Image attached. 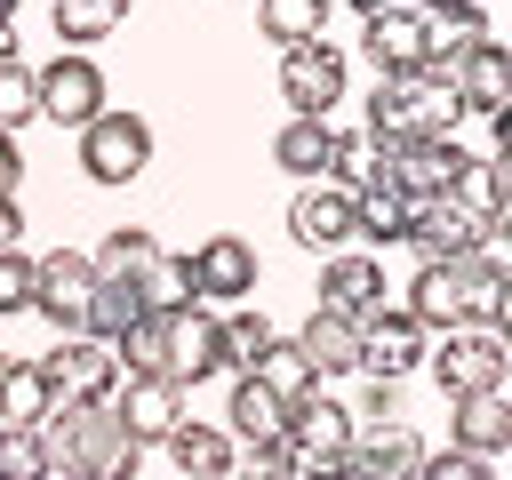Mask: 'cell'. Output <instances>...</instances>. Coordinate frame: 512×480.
<instances>
[{"instance_id": "1", "label": "cell", "mask_w": 512, "mask_h": 480, "mask_svg": "<svg viewBox=\"0 0 512 480\" xmlns=\"http://www.w3.org/2000/svg\"><path fill=\"white\" fill-rule=\"evenodd\" d=\"M40 448H48V472H88V480H136L144 472V448L120 432L112 400H96V408L56 400L40 416Z\"/></svg>"}, {"instance_id": "2", "label": "cell", "mask_w": 512, "mask_h": 480, "mask_svg": "<svg viewBox=\"0 0 512 480\" xmlns=\"http://www.w3.org/2000/svg\"><path fill=\"white\" fill-rule=\"evenodd\" d=\"M464 104L448 88V72H400V80H376L368 96V136H392V144H424V136H456Z\"/></svg>"}, {"instance_id": "3", "label": "cell", "mask_w": 512, "mask_h": 480, "mask_svg": "<svg viewBox=\"0 0 512 480\" xmlns=\"http://www.w3.org/2000/svg\"><path fill=\"white\" fill-rule=\"evenodd\" d=\"M80 168H88V184H136L144 168H152V128L136 120V112H96L88 128H80Z\"/></svg>"}, {"instance_id": "4", "label": "cell", "mask_w": 512, "mask_h": 480, "mask_svg": "<svg viewBox=\"0 0 512 480\" xmlns=\"http://www.w3.org/2000/svg\"><path fill=\"white\" fill-rule=\"evenodd\" d=\"M32 88H40V120H56V128H72V136L104 112V72H96V56H80V48H56V56L32 72Z\"/></svg>"}, {"instance_id": "5", "label": "cell", "mask_w": 512, "mask_h": 480, "mask_svg": "<svg viewBox=\"0 0 512 480\" xmlns=\"http://www.w3.org/2000/svg\"><path fill=\"white\" fill-rule=\"evenodd\" d=\"M432 360V376H440V392L448 400H464V392H504V328H448V344L440 352H424Z\"/></svg>"}, {"instance_id": "6", "label": "cell", "mask_w": 512, "mask_h": 480, "mask_svg": "<svg viewBox=\"0 0 512 480\" xmlns=\"http://www.w3.org/2000/svg\"><path fill=\"white\" fill-rule=\"evenodd\" d=\"M32 368L48 376L56 400H80V408H96V400L120 392V360H112V344H96V336H56V352H40Z\"/></svg>"}, {"instance_id": "7", "label": "cell", "mask_w": 512, "mask_h": 480, "mask_svg": "<svg viewBox=\"0 0 512 480\" xmlns=\"http://www.w3.org/2000/svg\"><path fill=\"white\" fill-rule=\"evenodd\" d=\"M280 96H288V120H328L344 104V48L328 40L280 48Z\"/></svg>"}, {"instance_id": "8", "label": "cell", "mask_w": 512, "mask_h": 480, "mask_svg": "<svg viewBox=\"0 0 512 480\" xmlns=\"http://www.w3.org/2000/svg\"><path fill=\"white\" fill-rule=\"evenodd\" d=\"M88 288H96V264L80 248H56V256H32V312L56 328V336H80V312H88Z\"/></svg>"}, {"instance_id": "9", "label": "cell", "mask_w": 512, "mask_h": 480, "mask_svg": "<svg viewBox=\"0 0 512 480\" xmlns=\"http://www.w3.org/2000/svg\"><path fill=\"white\" fill-rule=\"evenodd\" d=\"M184 264H192V304H240V296L256 288V272H264L240 232H208Z\"/></svg>"}, {"instance_id": "10", "label": "cell", "mask_w": 512, "mask_h": 480, "mask_svg": "<svg viewBox=\"0 0 512 480\" xmlns=\"http://www.w3.org/2000/svg\"><path fill=\"white\" fill-rule=\"evenodd\" d=\"M352 408H336V400H320V392H304L296 408H288V472L296 464H336V456H352Z\"/></svg>"}, {"instance_id": "11", "label": "cell", "mask_w": 512, "mask_h": 480, "mask_svg": "<svg viewBox=\"0 0 512 480\" xmlns=\"http://www.w3.org/2000/svg\"><path fill=\"white\" fill-rule=\"evenodd\" d=\"M288 240L296 248H312V256H336L344 240H352V192L344 184H296V200H288Z\"/></svg>"}, {"instance_id": "12", "label": "cell", "mask_w": 512, "mask_h": 480, "mask_svg": "<svg viewBox=\"0 0 512 480\" xmlns=\"http://www.w3.org/2000/svg\"><path fill=\"white\" fill-rule=\"evenodd\" d=\"M408 248H416V264H448V256H472L480 240H488V224H472L448 192L440 200H408V232H400Z\"/></svg>"}, {"instance_id": "13", "label": "cell", "mask_w": 512, "mask_h": 480, "mask_svg": "<svg viewBox=\"0 0 512 480\" xmlns=\"http://www.w3.org/2000/svg\"><path fill=\"white\" fill-rule=\"evenodd\" d=\"M112 416H120V432H128L136 448H160V440L184 424V392H176L168 376H120Z\"/></svg>"}, {"instance_id": "14", "label": "cell", "mask_w": 512, "mask_h": 480, "mask_svg": "<svg viewBox=\"0 0 512 480\" xmlns=\"http://www.w3.org/2000/svg\"><path fill=\"white\" fill-rule=\"evenodd\" d=\"M416 360H424V328H416L400 304H376V312L360 320V368H368L376 384H400Z\"/></svg>"}, {"instance_id": "15", "label": "cell", "mask_w": 512, "mask_h": 480, "mask_svg": "<svg viewBox=\"0 0 512 480\" xmlns=\"http://www.w3.org/2000/svg\"><path fill=\"white\" fill-rule=\"evenodd\" d=\"M384 304V264L368 248H336L320 256V312H344V320H368Z\"/></svg>"}, {"instance_id": "16", "label": "cell", "mask_w": 512, "mask_h": 480, "mask_svg": "<svg viewBox=\"0 0 512 480\" xmlns=\"http://www.w3.org/2000/svg\"><path fill=\"white\" fill-rule=\"evenodd\" d=\"M224 368V344H216V312L208 304H184V312H168V384L184 392V384H200V376H216Z\"/></svg>"}, {"instance_id": "17", "label": "cell", "mask_w": 512, "mask_h": 480, "mask_svg": "<svg viewBox=\"0 0 512 480\" xmlns=\"http://www.w3.org/2000/svg\"><path fill=\"white\" fill-rule=\"evenodd\" d=\"M360 56L376 64V80L424 72V8H392V16H360Z\"/></svg>"}, {"instance_id": "18", "label": "cell", "mask_w": 512, "mask_h": 480, "mask_svg": "<svg viewBox=\"0 0 512 480\" xmlns=\"http://www.w3.org/2000/svg\"><path fill=\"white\" fill-rule=\"evenodd\" d=\"M448 88H456V104L464 112H480V120H504V96H512V56H504V40L488 32L456 72H448Z\"/></svg>"}, {"instance_id": "19", "label": "cell", "mask_w": 512, "mask_h": 480, "mask_svg": "<svg viewBox=\"0 0 512 480\" xmlns=\"http://www.w3.org/2000/svg\"><path fill=\"white\" fill-rule=\"evenodd\" d=\"M464 160H472V152H464L456 136L400 144V152H392V192H400V200H440V192H448V176H456Z\"/></svg>"}, {"instance_id": "20", "label": "cell", "mask_w": 512, "mask_h": 480, "mask_svg": "<svg viewBox=\"0 0 512 480\" xmlns=\"http://www.w3.org/2000/svg\"><path fill=\"white\" fill-rule=\"evenodd\" d=\"M448 448L496 464V456L512 448V408H504V392H464V400H448Z\"/></svg>"}, {"instance_id": "21", "label": "cell", "mask_w": 512, "mask_h": 480, "mask_svg": "<svg viewBox=\"0 0 512 480\" xmlns=\"http://www.w3.org/2000/svg\"><path fill=\"white\" fill-rule=\"evenodd\" d=\"M400 312H408L424 336H432V328H464V256H448V264H416Z\"/></svg>"}, {"instance_id": "22", "label": "cell", "mask_w": 512, "mask_h": 480, "mask_svg": "<svg viewBox=\"0 0 512 480\" xmlns=\"http://www.w3.org/2000/svg\"><path fill=\"white\" fill-rule=\"evenodd\" d=\"M480 40H488V0L432 8V16H424V72H456V64H464Z\"/></svg>"}, {"instance_id": "23", "label": "cell", "mask_w": 512, "mask_h": 480, "mask_svg": "<svg viewBox=\"0 0 512 480\" xmlns=\"http://www.w3.org/2000/svg\"><path fill=\"white\" fill-rule=\"evenodd\" d=\"M288 344L304 352L312 376H344V368H360V320H344V312H312Z\"/></svg>"}, {"instance_id": "24", "label": "cell", "mask_w": 512, "mask_h": 480, "mask_svg": "<svg viewBox=\"0 0 512 480\" xmlns=\"http://www.w3.org/2000/svg\"><path fill=\"white\" fill-rule=\"evenodd\" d=\"M352 456H360L376 480H416V464H424V440H416V424H408V416H384V424L352 432Z\"/></svg>"}, {"instance_id": "25", "label": "cell", "mask_w": 512, "mask_h": 480, "mask_svg": "<svg viewBox=\"0 0 512 480\" xmlns=\"http://www.w3.org/2000/svg\"><path fill=\"white\" fill-rule=\"evenodd\" d=\"M336 136H344L336 120H288V128L272 136V160H280L296 184H320V176L336 168Z\"/></svg>"}, {"instance_id": "26", "label": "cell", "mask_w": 512, "mask_h": 480, "mask_svg": "<svg viewBox=\"0 0 512 480\" xmlns=\"http://www.w3.org/2000/svg\"><path fill=\"white\" fill-rule=\"evenodd\" d=\"M160 448L176 456L184 480H224V464H232V432H224V424H200V416H184Z\"/></svg>"}, {"instance_id": "27", "label": "cell", "mask_w": 512, "mask_h": 480, "mask_svg": "<svg viewBox=\"0 0 512 480\" xmlns=\"http://www.w3.org/2000/svg\"><path fill=\"white\" fill-rule=\"evenodd\" d=\"M328 8L336 0H256V32L272 48H312V40H328Z\"/></svg>"}, {"instance_id": "28", "label": "cell", "mask_w": 512, "mask_h": 480, "mask_svg": "<svg viewBox=\"0 0 512 480\" xmlns=\"http://www.w3.org/2000/svg\"><path fill=\"white\" fill-rule=\"evenodd\" d=\"M448 200L472 216V224H504V160H464L456 176H448Z\"/></svg>"}, {"instance_id": "29", "label": "cell", "mask_w": 512, "mask_h": 480, "mask_svg": "<svg viewBox=\"0 0 512 480\" xmlns=\"http://www.w3.org/2000/svg\"><path fill=\"white\" fill-rule=\"evenodd\" d=\"M136 320H144L136 288H128V280H96V288H88V312H80V336H96V344H120Z\"/></svg>"}, {"instance_id": "30", "label": "cell", "mask_w": 512, "mask_h": 480, "mask_svg": "<svg viewBox=\"0 0 512 480\" xmlns=\"http://www.w3.org/2000/svg\"><path fill=\"white\" fill-rule=\"evenodd\" d=\"M224 416H232V440H280V432H288V400L264 392L256 376L232 384V408H224Z\"/></svg>"}, {"instance_id": "31", "label": "cell", "mask_w": 512, "mask_h": 480, "mask_svg": "<svg viewBox=\"0 0 512 480\" xmlns=\"http://www.w3.org/2000/svg\"><path fill=\"white\" fill-rule=\"evenodd\" d=\"M120 24H128V0H56V40L80 48V56H88L96 40H112Z\"/></svg>"}, {"instance_id": "32", "label": "cell", "mask_w": 512, "mask_h": 480, "mask_svg": "<svg viewBox=\"0 0 512 480\" xmlns=\"http://www.w3.org/2000/svg\"><path fill=\"white\" fill-rule=\"evenodd\" d=\"M400 232H408V200H400L392 184H368V192H352V240L400 248Z\"/></svg>"}, {"instance_id": "33", "label": "cell", "mask_w": 512, "mask_h": 480, "mask_svg": "<svg viewBox=\"0 0 512 480\" xmlns=\"http://www.w3.org/2000/svg\"><path fill=\"white\" fill-rule=\"evenodd\" d=\"M216 344H224V368H232V376H256V360H264L280 336H272L264 312H216Z\"/></svg>"}, {"instance_id": "34", "label": "cell", "mask_w": 512, "mask_h": 480, "mask_svg": "<svg viewBox=\"0 0 512 480\" xmlns=\"http://www.w3.org/2000/svg\"><path fill=\"white\" fill-rule=\"evenodd\" d=\"M152 256H160V240H152L144 224H112V232L96 240V256H88V264H96V280H136Z\"/></svg>"}, {"instance_id": "35", "label": "cell", "mask_w": 512, "mask_h": 480, "mask_svg": "<svg viewBox=\"0 0 512 480\" xmlns=\"http://www.w3.org/2000/svg\"><path fill=\"white\" fill-rule=\"evenodd\" d=\"M128 288H136V304H144V312H184V304H192V264L160 248V256H152Z\"/></svg>"}, {"instance_id": "36", "label": "cell", "mask_w": 512, "mask_h": 480, "mask_svg": "<svg viewBox=\"0 0 512 480\" xmlns=\"http://www.w3.org/2000/svg\"><path fill=\"white\" fill-rule=\"evenodd\" d=\"M48 408H56L48 376H40L32 360H8V376H0V424H32V432H40Z\"/></svg>"}, {"instance_id": "37", "label": "cell", "mask_w": 512, "mask_h": 480, "mask_svg": "<svg viewBox=\"0 0 512 480\" xmlns=\"http://www.w3.org/2000/svg\"><path fill=\"white\" fill-rule=\"evenodd\" d=\"M112 360H120V376H160V368H168V312H144V320L112 344Z\"/></svg>"}, {"instance_id": "38", "label": "cell", "mask_w": 512, "mask_h": 480, "mask_svg": "<svg viewBox=\"0 0 512 480\" xmlns=\"http://www.w3.org/2000/svg\"><path fill=\"white\" fill-rule=\"evenodd\" d=\"M256 384H264V392H280V400L296 408V400H304V392H312L320 376H312V368H304V352H296V344L280 336V344H272V352L256 360Z\"/></svg>"}, {"instance_id": "39", "label": "cell", "mask_w": 512, "mask_h": 480, "mask_svg": "<svg viewBox=\"0 0 512 480\" xmlns=\"http://www.w3.org/2000/svg\"><path fill=\"white\" fill-rule=\"evenodd\" d=\"M32 120H40L32 64H24V56H8V64H0V136H16V128H32Z\"/></svg>"}, {"instance_id": "40", "label": "cell", "mask_w": 512, "mask_h": 480, "mask_svg": "<svg viewBox=\"0 0 512 480\" xmlns=\"http://www.w3.org/2000/svg\"><path fill=\"white\" fill-rule=\"evenodd\" d=\"M0 480H48V448L32 424H0Z\"/></svg>"}, {"instance_id": "41", "label": "cell", "mask_w": 512, "mask_h": 480, "mask_svg": "<svg viewBox=\"0 0 512 480\" xmlns=\"http://www.w3.org/2000/svg\"><path fill=\"white\" fill-rule=\"evenodd\" d=\"M224 480H288V440H240Z\"/></svg>"}, {"instance_id": "42", "label": "cell", "mask_w": 512, "mask_h": 480, "mask_svg": "<svg viewBox=\"0 0 512 480\" xmlns=\"http://www.w3.org/2000/svg\"><path fill=\"white\" fill-rule=\"evenodd\" d=\"M8 312H32V256L24 248H0V320Z\"/></svg>"}, {"instance_id": "43", "label": "cell", "mask_w": 512, "mask_h": 480, "mask_svg": "<svg viewBox=\"0 0 512 480\" xmlns=\"http://www.w3.org/2000/svg\"><path fill=\"white\" fill-rule=\"evenodd\" d=\"M416 480H496V464L488 456H464V448H424V464H416Z\"/></svg>"}, {"instance_id": "44", "label": "cell", "mask_w": 512, "mask_h": 480, "mask_svg": "<svg viewBox=\"0 0 512 480\" xmlns=\"http://www.w3.org/2000/svg\"><path fill=\"white\" fill-rule=\"evenodd\" d=\"M360 416H368V424L400 416V384H376V376H368V400H360Z\"/></svg>"}, {"instance_id": "45", "label": "cell", "mask_w": 512, "mask_h": 480, "mask_svg": "<svg viewBox=\"0 0 512 480\" xmlns=\"http://www.w3.org/2000/svg\"><path fill=\"white\" fill-rule=\"evenodd\" d=\"M24 240V208H16V192H0V248H16Z\"/></svg>"}, {"instance_id": "46", "label": "cell", "mask_w": 512, "mask_h": 480, "mask_svg": "<svg viewBox=\"0 0 512 480\" xmlns=\"http://www.w3.org/2000/svg\"><path fill=\"white\" fill-rule=\"evenodd\" d=\"M16 176H24V152H16V136H0V192H16Z\"/></svg>"}, {"instance_id": "47", "label": "cell", "mask_w": 512, "mask_h": 480, "mask_svg": "<svg viewBox=\"0 0 512 480\" xmlns=\"http://www.w3.org/2000/svg\"><path fill=\"white\" fill-rule=\"evenodd\" d=\"M360 16H392V8H408V0H352Z\"/></svg>"}, {"instance_id": "48", "label": "cell", "mask_w": 512, "mask_h": 480, "mask_svg": "<svg viewBox=\"0 0 512 480\" xmlns=\"http://www.w3.org/2000/svg\"><path fill=\"white\" fill-rule=\"evenodd\" d=\"M8 56H16V32H8V24H0V64H8Z\"/></svg>"}, {"instance_id": "49", "label": "cell", "mask_w": 512, "mask_h": 480, "mask_svg": "<svg viewBox=\"0 0 512 480\" xmlns=\"http://www.w3.org/2000/svg\"><path fill=\"white\" fill-rule=\"evenodd\" d=\"M408 8H424V16H432V8H464V0H408Z\"/></svg>"}, {"instance_id": "50", "label": "cell", "mask_w": 512, "mask_h": 480, "mask_svg": "<svg viewBox=\"0 0 512 480\" xmlns=\"http://www.w3.org/2000/svg\"><path fill=\"white\" fill-rule=\"evenodd\" d=\"M0 24H16V0H0Z\"/></svg>"}, {"instance_id": "51", "label": "cell", "mask_w": 512, "mask_h": 480, "mask_svg": "<svg viewBox=\"0 0 512 480\" xmlns=\"http://www.w3.org/2000/svg\"><path fill=\"white\" fill-rule=\"evenodd\" d=\"M0 376H8V360H0Z\"/></svg>"}]
</instances>
